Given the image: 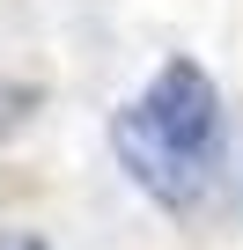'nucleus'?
<instances>
[{
	"mask_svg": "<svg viewBox=\"0 0 243 250\" xmlns=\"http://www.w3.org/2000/svg\"><path fill=\"white\" fill-rule=\"evenodd\" d=\"M0 250H52L44 235H30V228H8V235H0Z\"/></svg>",
	"mask_w": 243,
	"mask_h": 250,
	"instance_id": "nucleus-2",
	"label": "nucleus"
},
{
	"mask_svg": "<svg viewBox=\"0 0 243 250\" xmlns=\"http://www.w3.org/2000/svg\"><path fill=\"white\" fill-rule=\"evenodd\" d=\"M110 147L155 206H199L228 162V110L199 59H170L126 110L110 118Z\"/></svg>",
	"mask_w": 243,
	"mask_h": 250,
	"instance_id": "nucleus-1",
	"label": "nucleus"
}]
</instances>
